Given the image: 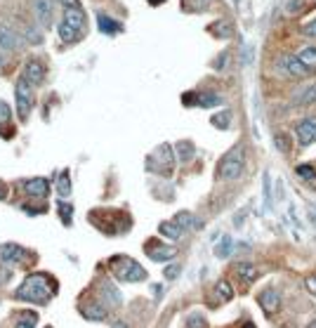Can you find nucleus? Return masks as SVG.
<instances>
[{
	"instance_id": "obj_33",
	"label": "nucleus",
	"mask_w": 316,
	"mask_h": 328,
	"mask_svg": "<svg viewBox=\"0 0 316 328\" xmlns=\"http://www.w3.org/2000/svg\"><path fill=\"white\" fill-rule=\"evenodd\" d=\"M186 328H208V321H205V316H200V314H191V316L186 319Z\"/></svg>"
},
{
	"instance_id": "obj_24",
	"label": "nucleus",
	"mask_w": 316,
	"mask_h": 328,
	"mask_svg": "<svg viewBox=\"0 0 316 328\" xmlns=\"http://www.w3.org/2000/svg\"><path fill=\"white\" fill-rule=\"evenodd\" d=\"M175 222H177L182 229H198V227H203V222H200V220H196L191 212H186V210L177 212V215H175Z\"/></svg>"
},
{
	"instance_id": "obj_51",
	"label": "nucleus",
	"mask_w": 316,
	"mask_h": 328,
	"mask_svg": "<svg viewBox=\"0 0 316 328\" xmlns=\"http://www.w3.org/2000/svg\"><path fill=\"white\" fill-rule=\"evenodd\" d=\"M243 328H255V326L250 323V321H246V323H243Z\"/></svg>"
},
{
	"instance_id": "obj_38",
	"label": "nucleus",
	"mask_w": 316,
	"mask_h": 328,
	"mask_svg": "<svg viewBox=\"0 0 316 328\" xmlns=\"http://www.w3.org/2000/svg\"><path fill=\"white\" fill-rule=\"evenodd\" d=\"M71 210H73V208H71L69 203H59V215H62V220L64 222H66V225H71Z\"/></svg>"
},
{
	"instance_id": "obj_12",
	"label": "nucleus",
	"mask_w": 316,
	"mask_h": 328,
	"mask_svg": "<svg viewBox=\"0 0 316 328\" xmlns=\"http://www.w3.org/2000/svg\"><path fill=\"white\" fill-rule=\"evenodd\" d=\"M24 80L29 85H40L45 80V66L38 62V59H29L26 66H24Z\"/></svg>"
},
{
	"instance_id": "obj_14",
	"label": "nucleus",
	"mask_w": 316,
	"mask_h": 328,
	"mask_svg": "<svg viewBox=\"0 0 316 328\" xmlns=\"http://www.w3.org/2000/svg\"><path fill=\"white\" fill-rule=\"evenodd\" d=\"M99 293H101L104 305H109V307H121L123 305V295H121V290H118L111 281H101L99 283Z\"/></svg>"
},
{
	"instance_id": "obj_49",
	"label": "nucleus",
	"mask_w": 316,
	"mask_h": 328,
	"mask_svg": "<svg viewBox=\"0 0 316 328\" xmlns=\"http://www.w3.org/2000/svg\"><path fill=\"white\" fill-rule=\"evenodd\" d=\"M307 328H316V319H311V321H309V326Z\"/></svg>"
},
{
	"instance_id": "obj_10",
	"label": "nucleus",
	"mask_w": 316,
	"mask_h": 328,
	"mask_svg": "<svg viewBox=\"0 0 316 328\" xmlns=\"http://www.w3.org/2000/svg\"><path fill=\"white\" fill-rule=\"evenodd\" d=\"M147 255L156 262H165V260H172L177 255V248H172L168 243H156V241H149L147 243Z\"/></svg>"
},
{
	"instance_id": "obj_9",
	"label": "nucleus",
	"mask_w": 316,
	"mask_h": 328,
	"mask_svg": "<svg viewBox=\"0 0 316 328\" xmlns=\"http://www.w3.org/2000/svg\"><path fill=\"white\" fill-rule=\"evenodd\" d=\"M24 187V194L31 196V198H45L50 194V182L45 177H31V180L22 182Z\"/></svg>"
},
{
	"instance_id": "obj_34",
	"label": "nucleus",
	"mask_w": 316,
	"mask_h": 328,
	"mask_svg": "<svg viewBox=\"0 0 316 328\" xmlns=\"http://www.w3.org/2000/svg\"><path fill=\"white\" fill-rule=\"evenodd\" d=\"M36 314H24V316H19V321L15 323V328H33L36 326Z\"/></svg>"
},
{
	"instance_id": "obj_30",
	"label": "nucleus",
	"mask_w": 316,
	"mask_h": 328,
	"mask_svg": "<svg viewBox=\"0 0 316 328\" xmlns=\"http://www.w3.org/2000/svg\"><path fill=\"white\" fill-rule=\"evenodd\" d=\"M210 123L220 128V130H227L229 125H232V111H222V114H215V116L210 118Z\"/></svg>"
},
{
	"instance_id": "obj_20",
	"label": "nucleus",
	"mask_w": 316,
	"mask_h": 328,
	"mask_svg": "<svg viewBox=\"0 0 316 328\" xmlns=\"http://www.w3.org/2000/svg\"><path fill=\"white\" fill-rule=\"evenodd\" d=\"M297 59H300L309 71H316V45H304L297 50Z\"/></svg>"
},
{
	"instance_id": "obj_41",
	"label": "nucleus",
	"mask_w": 316,
	"mask_h": 328,
	"mask_svg": "<svg viewBox=\"0 0 316 328\" xmlns=\"http://www.w3.org/2000/svg\"><path fill=\"white\" fill-rule=\"evenodd\" d=\"M302 3H304V0H290V5H288V15H300Z\"/></svg>"
},
{
	"instance_id": "obj_22",
	"label": "nucleus",
	"mask_w": 316,
	"mask_h": 328,
	"mask_svg": "<svg viewBox=\"0 0 316 328\" xmlns=\"http://www.w3.org/2000/svg\"><path fill=\"white\" fill-rule=\"evenodd\" d=\"M175 151H177L175 156H177L182 163H186V161H191V158H193V154H196V147H193L189 140H182V142H177V144H175Z\"/></svg>"
},
{
	"instance_id": "obj_1",
	"label": "nucleus",
	"mask_w": 316,
	"mask_h": 328,
	"mask_svg": "<svg viewBox=\"0 0 316 328\" xmlns=\"http://www.w3.org/2000/svg\"><path fill=\"white\" fill-rule=\"evenodd\" d=\"M57 293V283L47 276V274H29L24 283L17 288V300H24V302H31V305H47L50 300Z\"/></svg>"
},
{
	"instance_id": "obj_26",
	"label": "nucleus",
	"mask_w": 316,
	"mask_h": 328,
	"mask_svg": "<svg viewBox=\"0 0 316 328\" xmlns=\"http://www.w3.org/2000/svg\"><path fill=\"white\" fill-rule=\"evenodd\" d=\"M97 26H99V31L101 33H116L118 29H121V24L116 22V19H111V17L107 15H97Z\"/></svg>"
},
{
	"instance_id": "obj_43",
	"label": "nucleus",
	"mask_w": 316,
	"mask_h": 328,
	"mask_svg": "<svg viewBox=\"0 0 316 328\" xmlns=\"http://www.w3.org/2000/svg\"><path fill=\"white\" fill-rule=\"evenodd\" d=\"M10 276H12V272H10L8 267H0V286H3V283H8Z\"/></svg>"
},
{
	"instance_id": "obj_15",
	"label": "nucleus",
	"mask_w": 316,
	"mask_h": 328,
	"mask_svg": "<svg viewBox=\"0 0 316 328\" xmlns=\"http://www.w3.org/2000/svg\"><path fill=\"white\" fill-rule=\"evenodd\" d=\"M19 43H22V36H19L12 26L0 24V47H3V50H17Z\"/></svg>"
},
{
	"instance_id": "obj_21",
	"label": "nucleus",
	"mask_w": 316,
	"mask_h": 328,
	"mask_svg": "<svg viewBox=\"0 0 316 328\" xmlns=\"http://www.w3.org/2000/svg\"><path fill=\"white\" fill-rule=\"evenodd\" d=\"M210 33L213 36H217V38H232L234 33V26L229 19H217L213 26H210Z\"/></svg>"
},
{
	"instance_id": "obj_46",
	"label": "nucleus",
	"mask_w": 316,
	"mask_h": 328,
	"mask_svg": "<svg viewBox=\"0 0 316 328\" xmlns=\"http://www.w3.org/2000/svg\"><path fill=\"white\" fill-rule=\"evenodd\" d=\"M227 57H229V55L224 52V55H222V57H220V59H217V62H215V69H224V64H227Z\"/></svg>"
},
{
	"instance_id": "obj_18",
	"label": "nucleus",
	"mask_w": 316,
	"mask_h": 328,
	"mask_svg": "<svg viewBox=\"0 0 316 328\" xmlns=\"http://www.w3.org/2000/svg\"><path fill=\"white\" fill-rule=\"evenodd\" d=\"M295 175H297V180L304 182L309 189H314L316 191V168L314 165H309V163H302L295 168Z\"/></svg>"
},
{
	"instance_id": "obj_40",
	"label": "nucleus",
	"mask_w": 316,
	"mask_h": 328,
	"mask_svg": "<svg viewBox=\"0 0 316 328\" xmlns=\"http://www.w3.org/2000/svg\"><path fill=\"white\" fill-rule=\"evenodd\" d=\"M262 182H264V198H267V205H271V180H269V175H267V172H264Z\"/></svg>"
},
{
	"instance_id": "obj_47",
	"label": "nucleus",
	"mask_w": 316,
	"mask_h": 328,
	"mask_svg": "<svg viewBox=\"0 0 316 328\" xmlns=\"http://www.w3.org/2000/svg\"><path fill=\"white\" fill-rule=\"evenodd\" d=\"M8 198V187H5V182H0V201H5Z\"/></svg>"
},
{
	"instance_id": "obj_37",
	"label": "nucleus",
	"mask_w": 316,
	"mask_h": 328,
	"mask_svg": "<svg viewBox=\"0 0 316 328\" xmlns=\"http://www.w3.org/2000/svg\"><path fill=\"white\" fill-rule=\"evenodd\" d=\"M10 118H12V111H10L8 102H3V99H0V125L10 123Z\"/></svg>"
},
{
	"instance_id": "obj_39",
	"label": "nucleus",
	"mask_w": 316,
	"mask_h": 328,
	"mask_svg": "<svg viewBox=\"0 0 316 328\" xmlns=\"http://www.w3.org/2000/svg\"><path fill=\"white\" fill-rule=\"evenodd\" d=\"M302 33L309 36V38H316V19H311V22L304 24V26H302Z\"/></svg>"
},
{
	"instance_id": "obj_2",
	"label": "nucleus",
	"mask_w": 316,
	"mask_h": 328,
	"mask_svg": "<svg viewBox=\"0 0 316 328\" xmlns=\"http://www.w3.org/2000/svg\"><path fill=\"white\" fill-rule=\"evenodd\" d=\"M109 269L116 276L118 281L123 283H135V281H144L147 279V269L139 267L137 262L128 255H114L109 260Z\"/></svg>"
},
{
	"instance_id": "obj_42",
	"label": "nucleus",
	"mask_w": 316,
	"mask_h": 328,
	"mask_svg": "<svg viewBox=\"0 0 316 328\" xmlns=\"http://www.w3.org/2000/svg\"><path fill=\"white\" fill-rule=\"evenodd\" d=\"M177 276H179V265L165 267V279H177Z\"/></svg>"
},
{
	"instance_id": "obj_23",
	"label": "nucleus",
	"mask_w": 316,
	"mask_h": 328,
	"mask_svg": "<svg viewBox=\"0 0 316 328\" xmlns=\"http://www.w3.org/2000/svg\"><path fill=\"white\" fill-rule=\"evenodd\" d=\"M222 102H224L222 94H217V92H200V94H196V104L203 106V109H208V106H220Z\"/></svg>"
},
{
	"instance_id": "obj_31",
	"label": "nucleus",
	"mask_w": 316,
	"mask_h": 328,
	"mask_svg": "<svg viewBox=\"0 0 316 328\" xmlns=\"http://www.w3.org/2000/svg\"><path fill=\"white\" fill-rule=\"evenodd\" d=\"M78 33H80V31H76V29H73V26H69L66 22L59 24V38L66 40V43H73V40L78 38Z\"/></svg>"
},
{
	"instance_id": "obj_4",
	"label": "nucleus",
	"mask_w": 316,
	"mask_h": 328,
	"mask_svg": "<svg viewBox=\"0 0 316 328\" xmlns=\"http://www.w3.org/2000/svg\"><path fill=\"white\" fill-rule=\"evenodd\" d=\"M172 165H175V154H172L170 144H161L147 161L149 170L158 172V175H170V172H172Z\"/></svg>"
},
{
	"instance_id": "obj_16",
	"label": "nucleus",
	"mask_w": 316,
	"mask_h": 328,
	"mask_svg": "<svg viewBox=\"0 0 316 328\" xmlns=\"http://www.w3.org/2000/svg\"><path fill=\"white\" fill-rule=\"evenodd\" d=\"M234 274H236V279H239L241 283L250 286V283L257 279V267L250 265V262H239V265L234 267Z\"/></svg>"
},
{
	"instance_id": "obj_13",
	"label": "nucleus",
	"mask_w": 316,
	"mask_h": 328,
	"mask_svg": "<svg viewBox=\"0 0 316 328\" xmlns=\"http://www.w3.org/2000/svg\"><path fill=\"white\" fill-rule=\"evenodd\" d=\"M33 12L38 19L40 26H50L52 22V12H54V0H33Z\"/></svg>"
},
{
	"instance_id": "obj_5",
	"label": "nucleus",
	"mask_w": 316,
	"mask_h": 328,
	"mask_svg": "<svg viewBox=\"0 0 316 328\" xmlns=\"http://www.w3.org/2000/svg\"><path fill=\"white\" fill-rule=\"evenodd\" d=\"M33 85H29L26 80H19L15 87V94H17V114H19V118L22 121H26L29 118V114H31V106H33Z\"/></svg>"
},
{
	"instance_id": "obj_6",
	"label": "nucleus",
	"mask_w": 316,
	"mask_h": 328,
	"mask_svg": "<svg viewBox=\"0 0 316 328\" xmlns=\"http://www.w3.org/2000/svg\"><path fill=\"white\" fill-rule=\"evenodd\" d=\"M295 137L300 142V147H309L316 142V116H307L297 121L295 125Z\"/></svg>"
},
{
	"instance_id": "obj_52",
	"label": "nucleus",
	"mask_w": 316,
	"mask_h": 328,
	"mask_svg": "<svg viewBox=\"0 0 316 328\" xmlns=\"http://www.w3.org/2000/svg\"><path fill=\"white\" fill-rule=\"evenodd\" d=\"M234 3H239V0H234Z\"/></svg>"
},
{
	"instance_id": "obj_19",
	"label": "nucleus",
	"mask_w": 316,
	"mask_h": 328,
	"mask_svg": "<svg viewBox=\"0 0 316 328\" xmlns=\"http://www.w3.org/2000/svg\"><path fill=\"white\" fill-rule=\"evenodd\" d=\"M80 314L90 321H104L107 319V309L101 307V302H87V305H80Z\"/></svg>"
},
{
	"instance_id": "obj_3",
	"label": "nucleus",
	"mask_w": 316,
	"mask_h": 328,
	"mask_svg": "<svg viewBox=\"0 0 316 328\" xmlns=\"http://www.w3.org/2000/svg\"><path fill=\"white\" fill-rule=\"evenodd\" d=\"M243 168H246V154H243V147H234L229 154H224V158L217 165V175L220 180L224 182H234L243 175Z\"/></svg>"
},
{
	"instance_id": "obj_32",
	"label": "nucleus",
	"mask_w": 316,
	"mask_h": 328,
	"mask_svg": "<svg viewBox=\"0 0 316 328\" xmlns=\"http://www.w3.org/2000/svg\"><path fill=\"white\" fill-rule=\"evenodd\" d=\"M229 253H232V239H229V236H224L222 243L215 248V255H217V258H227Z\"/></svg>"
},
{
	"instance_id": "obj_53",
	"label": "nucleus",
	"mask_w": 316,
	"mask_h": 328,
	"mask_svg": "<svg viewBox=\"0 0 316 328\" xmlns=\"http://www.w3.org/2000/svg\"><path fill=\"white\" fill-rule=\"evenodd\" d=\"M47 328H52V326H47Z\"/></svg>"
},
{
	"instance_id": "obj_7",
	"label": "nucleus",
	"mask_w": 316,
	"mask_h": 328,
	"mask_svg": "<svg viewBox=\"0 0 316 328\" xmlns=\"http://www.w3.org/2000/svg\"><path fill=\"white\" fill-rule=\"evenodd\" d=\"M278 69H283L285 73L293 76V78H304V76L311 73V71L297 59V55H283L281 59H278Z\"/></svg>"
},
{
	"instance_id": "obj_29",
	"label": "nucleus",
	"mask_w": 316,
	"mask_h": 328,
	"mask_svg": "<svg viewBox=\"0 0 316 328\" xmlns=\"http://www.w3.org/2000/svg\"><path fill=\"white\" fill-rule=\"evenodd\" d=\"M314 102H316V83L304 87V90L295 97V104H314Z\"/></svg>"
},
{
	"instance_id": "obj_8",
	"label": "nucleus",
	"mask_w": 316,
	"mask_h": 328,
	"mask_svg": "<svg viewBox=\"0 0 316 328\" xmlns=\"http://www.w3.org/2000/svg\"><path fill=\"white\" fill-rule=\"evenodd\" d=\"M257 302L262 307V312L267 316H274V314L281 309V295H278L276 288H264L260 295H257Z\"/></svg>"
},
{
	"instance_id": "obj_25",
	"label": "nucleus",
	"mask_w": 316,
	"mask_h": 328,
	"mask_svg": "<svg viewBox=\"0 0 316 328\" xmlns=\"http://www.w3.org/2000/svg\"><path fill=\"white\" fill-rule=\"evenodd\" d=\"M158 232H161L163 236L172 239V241H177L179 236H182V232H184V229H182V227H179L177 222L172 220V222H161V225H158Z\"/></svg>"
},
{
	"instance_id": "obj_17",
	"label": "nucleus",
	"mask_w": 316,
	"mask_h": 328,
	"mask_svg": "<svg viewBox=\"0 0 316 328\" xmlns=\"http://www.w3.org/2000/svg\"><path fill=\"white\" fill-rule=\"evenodd\" d=\"M62 22H66L69 26H73L76 31H83V29H85V12L80 8L64 10V19H62Z\"/></svg>"
},
{
	"instance_id": "obj_45",
	"label": "nucleus",
	"mask_w": 316,
	"mask_h": 328,
	"mask_svg": "<svg viewBox=\"0 0 316 328\" xmlns=\"http://www.w3.org/2000/svg\"><path fill=\"white\" fill-rule=\"evenodd\" d=\"M307 290L311 295H316V276H309L307 279Z\"/></svg>"
},
{
	"instance_id": "obj_48",
	"label": "nucleus",
	"mask_w": 316,
	"mask_h": 328,
	"mask_svg": "<svg viewBox=\"0 0 316 328\" xmlns=\"http://www.w3.org/2000/svg\"><path fill=\"white\" fill-rule=\"evenodd\" d=\"M114 328H128V326H125L123 321H116V323H114Z\"/></svg>"
},
{
	"instance_id": "obj_11",
	"label": "nucleus",
	"mask_w": 316,
	"mask_h": 328,
	"mask_svg": "<svg viewBox=\"0 0 316 328\" xmlns=\"http://www.w3.org/2000/svg\"><path fill=\"white\" fill-rule=\"evenodd\" d=\"M26 260V250L17 243H3L0 246V262L5 265H17V262H24Z\"/></svg>"
},
{
	"instance_id": "obj_36",
	"label": "nucleus",
	"mask_w": 316,
	"mask_h": 328,
	"mask_svg": "<svg viewBox=\"0 0 316 328\" xmlns=\"http://www.w3.org/2000/svg\"><path fill=\"white\" fill-rule=\"evenodd\" d=\"M24 36H26V38H29V43H33V45L43 43V36H40V31H36L31 24H26V31H24Z\"/></svg>"
},
{
	"instance_id": "obj_50",
	"label": "nucleus",
	"mask_w": 316,
	"mask_h": 328,
	"mask_svg": "<svg viewBox=\"0 0 316 328\" xmlns=\"http://www.w3.org/2000/svg\"><path fill=\"white\" fill-rule=\"evenodd\" d=\"M149 3H151V5H161L163 0H149Z\"/></svg>"
},
{
	"instance_id": "obj_35",
	"label": "nucleus",
	"mask_w": 316,
	"mask_h": 328,
	"mask_svg": "<svg viewBox=\"0 0 316 328\" xmlns=\"http://www.w3.org/2000/svg\"><path fill=\"white\" fill-rule=\"evenodd\" d=\"M274 144H276V147L281 149L283 154H288V151H290V140H288V135H285V133H278L276 137H274Z\"/></svg>"
},
{
	"instance_id": "obj_27",
	"label": "nucleus",
	"mask_w": 316,
	"mask_h": 328,
	"mask_svg": "<svg viewBox=\"0 0 316 328\" xmlns=\"http://www.w3.org/2000/svg\"><path fill=\"white\" fill-rule=\"evenodd\" d=\"M215 297L217 302H229L234 297V288L229 286V281H217L215 283Z\"/></svg>"
},
{
	"instance_id": "obj_44",
	"label": "nucleus",
	"mask_w": 316,
	"mask_h": 328,
	"mask_svg": "<svg viewBox=\"0 0 316 328\" xmlns=\"http://www.w3.org/2000/svg\"><path fill=\"white\" fill-rule=\"evenodd\" d=\"M59 5H62L64 10H69V8H80V0H59Z\"/></svg>"
},
{
	"instance_id": "obj_28",
	"label": "nucleus",
	"mask_w": 316,
	"mask_h": 328,
	"mask_svg": "<svg viewBox=\"0 0 316 328\" xmlns=\"http://www.w3.org/2000/svg\"><path fill=\"white\" fill-rule=\"evenodd\" d=\"M57 194L62 196V198H66V196L71 194V177H69V172L66 170L57 177Z\"/></svg>"
}]
</instances>
